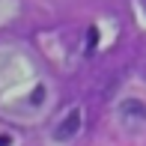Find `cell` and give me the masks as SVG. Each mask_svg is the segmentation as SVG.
Wrapping results in <instances>:
<instances>
[{"label": "cell", "instance_id": "1", "mask_svg": "<svg viewBox=\"0 0 146 146\" xmlns=\"http://www.w3.org/2000/svg\"><path fill=\"white\" fill-rule=\"evenodd\" d=\"M81 119H84V110L72 108L69 113L60 119V125H54V140H72V137L81 131Z\"/></svg>", "mask_w": 146, "mask_h": 146}, {"label": "cell", "instance_id": "2", "mask_svg": "<svg viewBox=\"0 0 146 146\" xmlns=\"http://www.w3.org/2000/svg\"><path fill=\"white\" fill-rule=\"evenodd\" d=\"M119 116L125 119V122H146V104H140V102H125L122 108H119Z\"/></svg>", "mask_w": 146, "mask_h": 146}]
</instances>
